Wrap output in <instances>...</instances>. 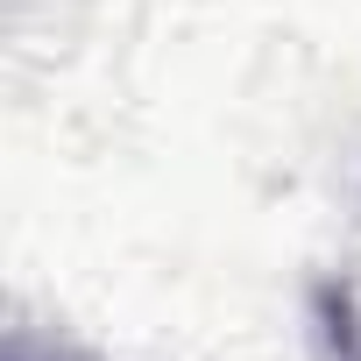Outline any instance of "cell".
<instances>
[{"mask_svg":"<svg viewBox=\"0 0 361 361\" xmlns=\"http://www.w3.org/2000/svg\"><path fill=\"white\" fill-rule=\"evenodd\" d=\"M8 361H64V354H22V347H15V354H8Z\"/></svg>","mask_w":361,"mask_h":361,"instance_id":"6da1fadb","label":"cell"}]
</instances>
